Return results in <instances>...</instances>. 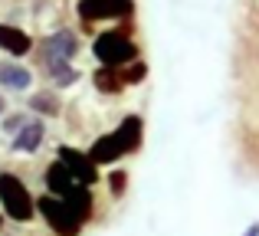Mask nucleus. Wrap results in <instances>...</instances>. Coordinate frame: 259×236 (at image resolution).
I'll return each mask as SVG.
<instances>
[{"label": "nucleus", "instance_id": "nucleus-15", "mask_svg": "<svg viewBox=\"0 0 259 236\" xmlns=\"http://www.w3.org/2000/svg\"><path fill=\"white\" fill-rule=\"evenodd\" d=\"M30 112H36V115H46V118H56L59 109H63V102H59V96L53 89H39V92H30Z\"/></svg>", "mask_w": 259, "mask_h": 236}, {"label": "nucleus", "instance_id": "nucleus-11", "mask_svg": "<svg viewBox=\"0 0 259 236\" xmlns=\"http://www.w3.org/2000/svg\"><path fill=\"white\" fill-rule=\"evenodd\" d=\"M33 82V72L17 59H0V85L10 92H26Z\"/></svg>", "mask_w": 259, "mask_h": 236}, {"label": "nucleus", "instance_id": "nucleus-10", "mask_svg": "<svg viewBox=\"0 0 259 236\" xmlns=\"http://www.w3.org/2000/svg\"><path fill=\"white\" fill-rule=\"evenodd\" d=\"M89 158H92L99 167L118 164V161L125 158V151H121V145H118V138H115V131H108V134H99V138L92 141V148H89Z\"/></svg>", "mask_w": 259, "mask_h": 236}, {"label": "nucleus", "instance_id": "nucleus-4", "mask_svg": "<svg viewBox=\"0 0 259 236\" xmlns=\"http://www.w3.org/2000/svg\"><path fill=\"white\" fill-rule=\"evenodd\" d=\"M76 13L82 23H102V20H128L135 17V0H79Z\"/></svg>", "mask_w": 259, "mask_h": 236}, {"label": "nucleus", "instance_id": "nucleus-16", "mask_svg": "<svg viewBox=\"0 0 259 236\" xmlns=\"http://www.w3.org/2000/svg\"><path fill=\"white\" fill-rule=\"evenodd\" d=\"M95 89L102 92V96H121L125 92V82H121V69H108V66H99L92 76Z\"/></svg>", "mask_w": 259, "mask_h": 236}, {"label": "nucleus", "instance_id": "nucleus-14", "mask_svg": "<svg viewBox=\"0 0 259 236\" xmlns=\"http://www.w3.org/2000/svg\"><path fill=\"white\" fill-rule=\"evenodd\" d=\"M43 66H46V76H50V82L56 85V89H69V85H76L79 69H76L72 63H66V59H50V56H43Z\"/></svg>", "mask_w": 259, "mask_h": 236}, {"label": "nucleus", "instance_id": "nucleus-20", "mask_svg": "<svg viewBox=\"0 0 259 236\" xmlns=\"http://www.w3.org/2000/svg\"><path fill=\"white\" fill-rule=\"evenodd\" d=\"M243 236H259V223H249L246 230H243Z\"/></svg>", "mask_w": 259, "mask_h": 236}, {"label": "nucleus", "instance_id": "nucleus-9", "mask_svg": "<svg viewBox=\"0 0 259 236\" xmlns=\"http://www.w3.org/2000/svg\"><path fill=\"white\" fill-rule=\"evenodd\" d=\"M43 141H46V125L39 118H30L23 128H20L17 134H13V151H20V154H36L39 148H43Z\"/></svg>", "mask_w": 259, "mask_h": 236}, {"label": "nucleus", "instance_id": "nucleus-21", "mask_svg": "<svg viewBox=\"0 0 259 236\" xmlns=\"http://www.w3.org/2000/svg\"><path fill=\"white\" fill-rule=\"evenodd\" d=\"M4 115H7V99L0 96V118H4Z\"/></svg>", "mask_w": 259, "mask_h": 236}, {"label": "nucleus", "instance_id": "nucleus-1", "mask_svg": "<svg viewBox=\"0 0 259 236\" xmlns=\"http://www.w3.org/2000/svg\"><path fill=\"white\" fill-rule=\"evenodd\" d=\"M92 53L95 59H99V66H108V69H125V66H132L138 56V43L132 39V26L121 23V26H112V30L99 33L92 43Z\"/></svg>", "mask_w": 259, "mask_h": 236}, {"label": "nucleus", "instance_id": "nucleus-6", "mask_svg": "<svg viewBox=\"0 0 259 236\" xmlns=\"http://www.w3.org/2000/svg\"><path fill=\"white\" fill-rule=\"evenodd\" d=\"M115 138H118L125 158H128V154H138L141 145H145V118L135 115V112H132V115H125V118L118 121V128H115Z\"/></svg>", "mask_w": 259, "mask_h": 236}, {"label": "nucleus", "instance_id": "nucleus-13", "mask_svg": "<svg viewBox=\"0 0 259 236\" xmlns=\"http://www.w3.org/2000/svg\"><path fill=\"white\" fill-rule=\"evenodd\" d=\"M66 204L72 207V213H76L79 220H82V226L89 223V220L95 217V197H92V187H82V184H76L69 194H66Z\"/></svg>", "mask_w": 259, "mask_h": 236}, {"label": "nucleus", "instance_id": "nucleus-22", "mask_svg": "<svg viewBox=\"0 0 259 236\" xmlns=\"http://www.w3.org/2000/svg\"><path fill=\"white\" fill-rule=\"evenodd\" d=\"M0 226H4V213H0Z\"/></svg>", "mask_w": 259, "mask_h": 236}, {"label": "nucleus", "instance_id": "nucleus-5", "mask_svg": "<svg viewBox=\"0 0 259 236\" xmlns=\"http://www.w3.org/2000/svg\"><path fill=\"white\" fill-rule=\"evenodd\" d=\"M56 161L72 174V180L82 184V187H95L102 180V171H99V164L89 158V151H79V148H72V145H59Z\"/></svg>", "mask_w": 259, "mask_h": 236}, {"label": "nucleus", "instance_id": "nucleus-19", "mask_svg": "<svg viewBox=\"0 0 259 236\" xmlns=\"http://www.w3.org/2000/svg\"><path fill=\"white\" fill-rule=\"evenodd\" d=\"M26 121H30V115H26V112H10V115L0 118V131H4V134H17L20 128L26 125Z\"/></svg>", "mask_w": 259, "mask_h": 236}, {"label": "nucleus", "instance_id": "nucleus-17", "mask_svg": "<svg viewBox=\"0 0 259 236\" xmlns=\"http://www.w3.org/2000/svg\"><path fill=\"white\" fill-rule=\"evenodd\" d=\"M145 79H148V63H141V59H135L132 66L121 69V82L125 85H141Z\"/></svg>", "mask_w": 259, "mask_h": 236}, {"label": "nucleus", "instance_id": "nucleus-2", "mask_svg": "<svg viewBox=\"0 0 259 236\" xmlns=\"http://www.w3.org/2000/svg\"><path fill=\"white\" fill-rule=\"evenodd\" d=\"M0 204H4V217L13 223H30L36 217V197L13 171H0Z\"/></svg>", "mask_w": 259, "mask_h": 236}, {"label": "nucleus", "instance_id": "nucleus-7", "mask_svg": "<svg viewBox=\"0 0 259 236\" xmlns=\"http://www.w3.org/2000/svg\"><path fill=\"white\" fill-rule=\"evenodd\" d=\"M43 56L72 63V59L79 56V39H76V33H72V30H56V33H50V36L43 39Z\"/></svg>", "mask_w": 259, "mask_h": 236}, {"label": "nucleus", "instance_id": "nucleus-8", "mask_svg": "<svg viewBox=\"0 0 259 236\" xmlns=\"http://www.w3.org/2000/svg\"><path fill=\"white\" fill-rule=\"evenodd\" d=\"M0 50L10 53L13 59H23V56H30V50H33V36L26 30H20V26H13V23H0Z\"/></svg>", "mask_w": 259, "mask_h": 236}, {"label": "nucleus", "instance_id": "nucleus-3", "mask_svg": "<svg viewBox=\"0 0 259 236\" xmlns=\"http://www.w3.org/2000/svg\"><path fill=\"white\" fill-rule=\"evenodd\" d=\"M36 213L43 217V223L50 226L56 236H79L82 233V220L72 213V207L66 204V200L53 197V194L36 197Z\"/></svg>", "mask_w": 259, "mask_h": 236}, {"label": "nucleus", "instance_id": "nucleus-12", "mask_svg": "<svg viewBox=\"0 0 259 236\" xmlns=\"http://www.w3.org/2000/svg\"><path fill=\"white\" fill-rule=\"evenodd\" d=\"M43 184H46V194H53V197L63 200L66 194H69L72 187H76V180H72V174L66 171V167L59 164L56 158H53L50 164H46V171H43Z\"/></svg>", "mask_w": 259, "mask_h": 236}, {"label": "nucleus", "instance_id": "nucleus-18", "mask_svg": "<svg viewBox=\"0 0 259 236\" xmlns=\"http://www.w3.org/2000/svg\"><path fill=\"white\" fill-rule=\"evenodd\" d=\"M108 194H112L115 200H121L125 197V191H128V171H121V167H115L112 174H108Z\"/></svg>", "mask_w": 259, "mask_h": 236}]
</instances>
